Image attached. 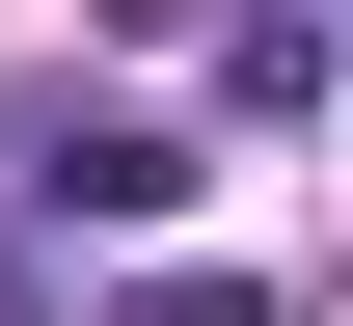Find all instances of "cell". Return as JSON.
<instances>
[{"mask_svg":"<svg viewBox=\"0 0 353 326\" xmlns=\"http://www.w3.org/2000/svg\"><path fill=\"white\" fill-rule=\"evenodd\" d=\"M0 190L82 218V245H163L190 218V136H163V109H0Z\"/></svg>","mask_w":353,"mask_h":326,"instance_id":"6da1fadb","label":"cell"},{"mask_svg":"<svg viewBox=\"0 0 353 326\" xmlns=\"http://www.w3.org/2000/svg\"><path fill=\"white\" fill-rule=\"evenodd\" d=\"M353 54H326V0H218V109H326Z\"/></svg>","mask_w":353,"mask_h":326,"instance_id":"7a4b0ae2","label":"cell"},{"mask_svg":"<svg viewBox=\"0 0 353 326\" xmlns=\"http://www.w3.org/2000/svg\"><path fill=\"white\" fill-rule=\"evenodd\" d=\"M109 326H272L245 272H190V245H163V272H109Z\"/></svg>","mask_w":353,"mask_h":326,"instance_id":"3957f363","label":"cell"},{"mask_svg":"<svg viewBox=\"0 0 353 326\" xmlns=\"http://www.w3.org/2000/svg\"><path fill=\"white\" fill-rule=\"evenodd\" d=\"M326 54H353V0H326Z\"/></svg>","mask_w":353,"mask_h":326,"instance_id":"277c9868","label":"cell"}]
</instances>
